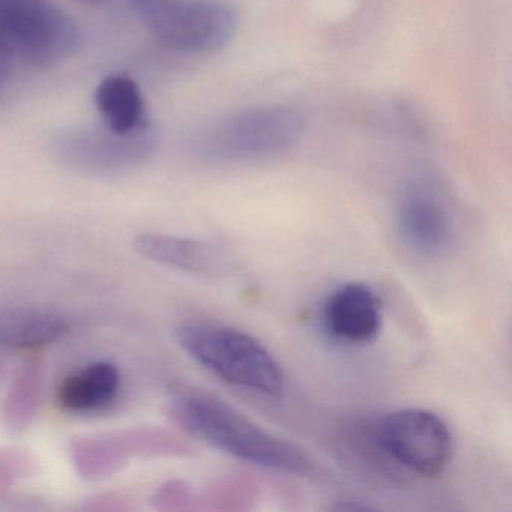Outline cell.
Masks as SVG:
<instances>
[{"instance_id": "obj_12", "label": "cell", "mask_w": 512, "mask_h": 512, "mask_svg": "<svg viewBox=\"0 0 512 512\" xmlns=\"http://www.w3.org/2000/svg\"><path fill=\"white\" fill-rule=\"evenodd\" d=\"M71 325L61 314L50 311L19 310L0 316V344L32 349L56 343L70 332Z\"/></svg>"}, {"instance_id": "obj_14", "label": "cell", "mask_w": 512, "mask_h": 512, "mask_svg": "<svg viewBox=\"0 0 512 512\" xmlns=\"http://www.w3.org/2000/svg\"><path fill=\"white\" fill-rule=\"evenodd\" d=\"M41 389V370L37 365H25L17 373L7 403H5V425L11 431L25 430L37 409Z\"/></svg>"}, {"instance_id": "obj_9", "label": "cell", "mask_w": 512, "mask_h": 512, "mask_svg": "<svg viewBox=\"0 0 512 512\" xmlns=\"http://www.w3.org/2000/svg\"><path fill=\"white\" fill-rule=\"evenodd\" d=\"M133 247L143 259L200 277H221L230 268L229 259L223 251L197 239L142 233L134 239Z\"/></svg>"}, {"instance_id": "obj_16", "label": "cell", "mask_w": 512, "mask_h": 512, "mask_svg": "<svg viewBox=\"0 0 512 512\" xmlns=\"http://www.w3.org/2000/svg\"><path fill=\"white\" fill-rule=\"evenodd\" d=\"M11 2H13V0H0V13H2V11H4Z\"/></svg>"}, {"instance_id": "obj_7", "label": "cell", "mask_w": 512, "mask_h": 512, "mask_svg": "<svg viewBox=\"0 0 512 512\" xmlns=\"http://www.w3.org/2000/svg\"><path fill=\"white\" fill-rule=\"evenodd\" d=\"M323 328L335 341L361 346L376 340L382 328V308L367 284L346 283L326 299Z\"/></svg>"}, {"instance_id": "obj_5", "label": "cell", "mask_w": 512, "mask_h": 512, "mask_svg": "<svg viewBox=\"0 0 512 512\" xmlns=\"http://www.w3.org/2000/svg\"><path fill=\"white\" fill-rule=\"evenodd\" d=\"M0 38L17 61L40 68L67 61L80 43L73 20L50 0H14L0 14Z\"/></svg>"}, {"instance_id": "obj_6", "label": "cell", "mask_w": 512, "mask_h": 512, "mask_svg": "<svg viewBox=\"0 0 512 512\" xmlns=\"http://www.w3.org/2000/svg\"><path fill=\"white\" fill-rule=\"evenodd\" d=\"M304 122L284 106H259L230 116L206 137V155L221 161H251L289 151L301 139Z\"/></svg>"}, {"instance_id": "obj_1", "label": "cell", "mask_w": 512, "mask_h": 512, "mask_svg": "<svg viewBox=\"0 0 512 512\" xmlns=\"http://www.w3.org/2000/svg\"><path fill=\"white\" fill-rule=\"evenodd\" d=\"M350 448L386 475L436 478L452 457L448 425L425 409H400L380 418L361 419L347 427Z\"/></svg>"}, {"instance_id": "obj_17", "label": "cell", "mask_w": 512, "mask_h": 512, "mask_svg": "<svg viewBox=\"0 0 512 512\" xmlns=\"http://www.w3.org/2000/svg\"><path fill=\"white\" fill-rule=\"evenodd\" d=\"M92 2H101V0H92Z\"/></svg>"}, {"instance_id": "obj_11", "label": "cell", "mask_w": 512, "mask_h": 512, "mask_svg": "<svg viewBox=\"0 0 512 512\" xmlns=\"http://www.w3.org/2000/svg\"><path fill=\"white\" fill-rule=\"evenodd\" d=\"M98 112L107 130L130 137L146 127V104L139 85L127 76H110L95 94Z\"/></svg>"}, {"instance_id": "obj_3", "label": "cell", "mask_w": 512, "mask_h": 512, "mask_svg": "<svg viewBox=\"0 0 512 512\" xmlns=\"http://www.w3.org/2000/svg\"><path fill=\"white\" fill-rule=\"evenodd\" d=\"M175 340L193 361L229 385L263 395L283 389L281 365L248 332L221 323L188 322L175 329Z\"/></svg>"}, {"instance_id": "obj_4", "label": "cell", "mask_w": 512, "mask_h": 512, "mask_svg": "<svg viewBox=\"0 0 512 512\" xmlns=\"http://www.w3.org/2000/svg\"><path fill=\"white\" fill-rule=\"evenodd\" d=\"M152 35L173 52L202 55L223 49L238 29V11L224 0H136Z\"/></svg>"}, {"instance_id": "obj_13", "label": "cell", "mask_w": 512, "mask_h": 512, "mask_svg": "<svg viewBox=\"0 0 512 512\" xmlns=\"http://www.w3.org/2000/svg\"><path fill=\"white\" fill-rule=\"evenodd\" d=\"M136 439H122V437H92L80 440L74 446V460L80 473L85 478H104L125 463V458L133 451Z\"/></svg>"}, {"instance_id": "obj_15", "label": "cell", "mask_w": 512, "mask_h": 512, "mask_svg": "<svg viewBox=\"0 0 512 512\" xmlns=\"http://www.w3.org/2000/svg\"><path fill=\"white\" fill-rule=\"evenodd\" d=\"M16 56L11 52L10 47L0 38V91L7 85L16 67Z\"/></svg>"}, {"instance_id": "obj_8", "label": "cell", "mask_w": 512, "mask_h": 512, "mask_svg": "<svg viewBox=\"0 0 512 512\" xmlns=\"http://www.w3.org/2000/svg\"><path fill=\"white\" fill-rule=\"evenodd\" d=\"M397 227L407 247L422 256H437L451 238V223L445 206L431 188L407 187L397 205Z\"/></svg>"}, {"instance_id": "obj_10", "label": "cell", "mask_w": 512, "mask_h": 512, "mask_svg": "<svg viewBox=\"0 0 512 512\" xmlns=\"http://www.w3.org/2000/svg\"><path fill=\"white\" fill-rule=\"evenodd\" d=\"M121 383V371L115 364L94 362L65 377L56 398L59 406L70 412H97L116 400Z\"/></svg>"}, {"instance_id": "obj_2", "label": "cell", "mask_w": 512, "mask_h": 512, "mask_svg": "<svg viewBox=\"0 0 512 512\" xmlns=\"http://www.w3.org/2000/svg\"><path fill=\"white\" fill-rule=\"evenodd\" d=\"M170 412L185 433L244 463L292 475H308L314 470L313 461L301 448L269 433L217 398L178 395L170 404Z\"/></svg>"}]
</instances>
